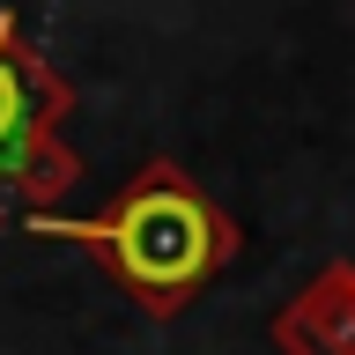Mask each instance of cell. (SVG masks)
Masks as SVG:
<instances>
[{"mask_svg": "<svg viewBox=\"0 0 355 355\" xmlns=\"http://www.w3.org/2000/svg\"><path fill=\"white\" fill-rule=\"evenodd\" d=\"M0 222H8V200H0Z\"/></svg>", "mask_w": 355, "mask_h": 355, "instance_id": "cell-4", "label": "cell"}, {"mask_svg": "<svg viewBox=\"0 0 355 355\" xmlns=\"http://www.w3.org/2000/svg\"><path fill=\"white\" fill-rule=\"evenodd\" d=\"M266 340L282 355H355V259H326L274 318Z\"/></svg>", "mask_w": 355, "mask_h": 355, "instance_id": "cell-3", "label": "cell"}, {"mask_svg": "<svg viewBox=\"0 0 355 355\" xmlns=\"http://www.w3.org/2000/svg\"><path fill=\"white\" fill-rule=\"evenodd\" d=\"M30 237L82 244L148 318L193 311L244 252L237 215L178 155H148L96 215H30Z\"/></svg>", "mask_w": 355, "mask_h": 355, "instance_id": "cell-1", "label": "cell"}, {"mask_svg": "<svg viewBox=\"0 0 355 355\" xmlns=\"http://www.w3.org/2000/svg\"><path fill=\"white\" fill-rule=\"evenodd\" d=\"M74 119V82L22 37V22L0 8V185H15L22 163L60 141Z\"/></svg>", "mask_w": 355, "mask_h": 355, "instance_id": "cell-2", "label": "cell"}]
</instances>
